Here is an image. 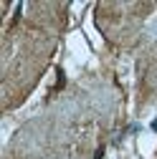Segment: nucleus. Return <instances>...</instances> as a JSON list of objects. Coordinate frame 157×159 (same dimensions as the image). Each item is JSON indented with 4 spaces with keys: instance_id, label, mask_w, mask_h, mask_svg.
Segmentation results:
<instances>
[]
</instances>
